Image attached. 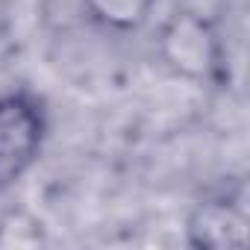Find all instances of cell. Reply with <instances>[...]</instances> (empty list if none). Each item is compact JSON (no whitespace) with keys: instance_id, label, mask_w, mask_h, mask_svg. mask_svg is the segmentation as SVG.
Here are the masks:
<instances>
[{"instance_id":"1","label":"cell","mask_w":250,"mask_h":250,"mask_svg":"<svg viewBox=\"0 0 250 250\" xmlns=\"http://www.w3.org/2000/svg\"><path fill=\"white\" fill-rule=\"evenodd\" d=\"M162 65L188 83H215L224 74L227 50L218 27L194 9H177L165 18L156 39Z\"/></svg>"},{"instance_id":"2","label":"cell","mask_w":250,"mask_h":250,"mask_svg":"<svg viewBox=\"0 0 250 250\" xmlns=\"http://www.w3.org/2000/svg\"><path fill=\"white\" fill-rule=\"evenodd\" d=\"M47 133L44 106L30 91L0 94V188L15 183L39 156Z\"/></svg>"},{"instance_id":"3","label":"cell","mask_w":250,"mask_h":250,"mask_svg":"<svg viewBox=\"0 0 250 250\" xmlns=\"http://www.w3.org/2000/svg\"><path fill=\"white\" fill-rule=\"evenodd\" d=\"M186 241L197 250H244L250 241L244 203L232 197L200 200L186 218Z\"/></svg>"},{"instance_id":"4","label":"cell","mask_w":250,"mask_h":250,"mask_svg":"<svg viewBox=\"0 0 250 250\" xmlns=\"http://www.w3.org/2000/svg\"><path fill=\"white\" fill-rule=\"evenodd\" d=\"M88 18L109 33H139L147 27L156 0H83Z\"/></svg>"},{"instance_id":"5","label":"cell","mask_w":250,"mask_h":250,"mask_svg":"<svg viewBox=\"0 0 250 250\" xmlns=\"http://www.w3.org/2000/svg\"><path fill=\"white\" fill-rule=\"evenodd\" d=\"M44 244H47V229L36 215L12 209L0 218V250H36Z\"/></svg>"}]
</instances>
